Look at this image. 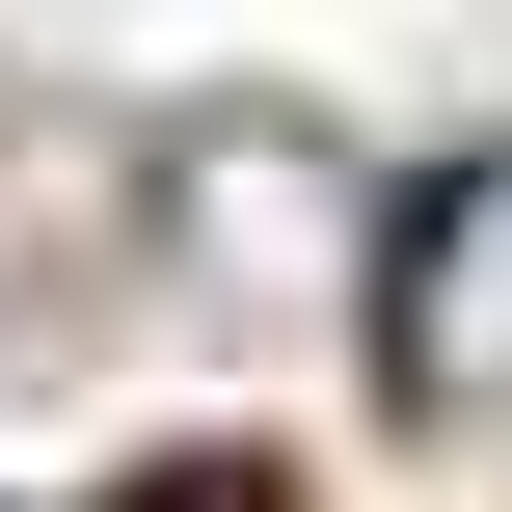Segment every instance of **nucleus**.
Listing matches in <instances>:
<instances>
[{
    "mask_svg": "<svg viewBox=\"0 0 512 512\" xmlns=\"http://www.w3.org/2000/svg\"><path fill=\"white\" fill-rule=\"evenodd\" d=\"M378 378H405L459 459H512V135L378 216Z\"/></svg>",
    "mask_w": 512,
    "mask_h": 512,
    "instance_id": "f257e3e1",
    "label": "nucleus"
}]
</instances>
